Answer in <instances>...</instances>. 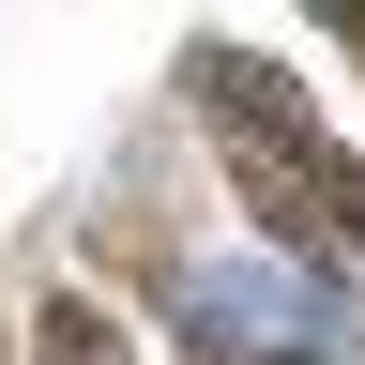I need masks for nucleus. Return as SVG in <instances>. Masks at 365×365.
Listing matches in <instances>:
<instances>
[{
	"mask_svg": "<svg viewBox=\"0 0 365 365\" xmlns=\"http://www.w3.org/2000/svg\"><path fill=\"white\" fill-rule=\"evenodd\" d=\"M182 319H198L213 350H244V365H304L319 335H335V289L289 259H198L182 274Z\"/></svg>",
	"mask_w": 365,
	"mask_h": 365,
	"instance_id": "nucleus-1",
	"label": "nucleus"
}]
</instances>
